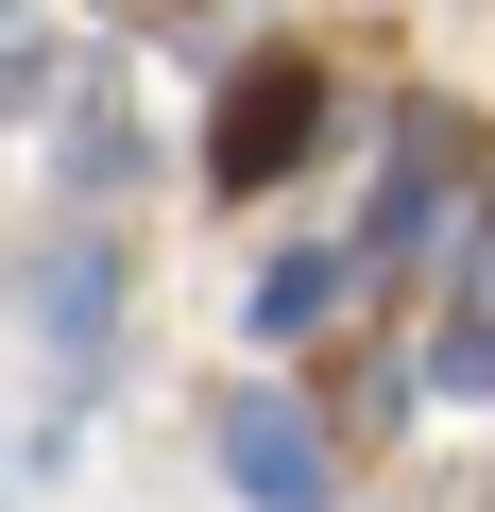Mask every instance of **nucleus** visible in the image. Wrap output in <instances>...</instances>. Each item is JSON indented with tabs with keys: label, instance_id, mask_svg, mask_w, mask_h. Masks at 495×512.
Here are the masks:
<instances>
[{
	"label": "nucleus",
	"instance_id": "1",
	"mask_svg": "<svg viewBox=\"0 0 495 512\" xmlns=\"http://www.w3.org/2000/svg\"><path fill=\"white\" fill-rule=\"evenodd\" d=\"M325 120H342V69H325L308 35H257V52L222 69V103H205V188H222V205L291 188V171L325 154Z\"/></svg>",
	"mask_w": 495,
	"mask_h": 512
},
{
	"label": "nucleus",
	"instance_id": "2",
	"mask_svg": "<svg viewBox=\"0 0 495 512\" xmlns=\"http://www.w3.org/2000/svg\"><path fill=\"white\" fill-rule=\"evenodd\" d=\"M205 461H222V495H239V512H325V495H342L325 410H308V393H274V376L205 393Z\"/></svg>",
	"mask_w": 495,
	"mask_h": 512
},
{
	"label": "nucleus",
	"instance_id": "3",
	"mask_svg": "<svg viewBox=\"0 0 495 512\" xmlns=\"http://www.w3.org/2000/svg\"><path fill=\"white\" fill-rule=\"evenodd\" d=\"M427 393H444V410L495 393V205L461 222V274H444V325H427Z\"/></svg>",
	"mask_w": 495,
	"mask_h": 512
},
{
	"label": "nucleus",
	"instance_id": "4",
	"mask_svg": "<svg viewBox=\"0 0 495 512\" xmlns=\"http://www.w3.org/2000/svg\"><path fill=\"white\" fill-rule=\"evenodd\" d=\"M35 325H52V359H69V376H103V325H120L103 239H52V256H35Z\"/></svg>",
	"mask_w": 495,
	"mask_h": 512
},
{
	"label": "nucleus",
	"instance_id": "5",
	"mask_svg": "<svg viewBox=\"0 0 495 512\" xmlns=\"http://www.w3.org/2000/svg\"><path fill=\"white\" fill-rule=\"evenodd\" d=\"M35 69H52V35H35V18H0V103H35Z\"/></svg>",
	"mask_w": 495,
	"mask_h": 512
}]
</instances>
